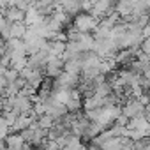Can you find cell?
Wrapping results in <instances>:
<instances>
[{
	"mask_svg": "<svg viewBox=\"0 0 150 150\" xmlns=\"http://www.w3.org/2000/svg\"><path fill=\"white\" fill-rule=\"evenodd\" d=\"M99 23H101V20L97 16H94L92 13H88V11H83V13H80L72 18V27L80 32H85V34L96 32Z\"/></svg>",
	"mask_w": 150,
	"mask_h": 150,
	"instance_id": "1",
	"label": "cell"
},
{
	"mask_svg": "<svg viewBox=\"0 0 150 150\" xmlns=\"http://www.w3.org/2000/svg\"><path fill=\"white\" fill-rule=\"evenodd\" d=\"M145 111H146V108H145V104L141 103V101H129L125 106H124V110H122V115H125L127 118H136V117H141V115H145Z\"/></svg>",
	"mask_w": 150,
	"mask_h": 150,
	"instance_id": "2",
	"label": "cell"
},
{
	"mask_svg": "<svg viewBox=\"0 0 150 150\" xmlns=\"http://www.w3.org/2000/svg\"><path fill=\"white\" fill-rule=\"evenodd\" d=\"M25 146H27V141L21 134H16V136L13 134V136L6 138V148L7 150H23Z\"/></svg>",
	"mask_w": 150,
	"mask_h": 150,
	"instance_id": "3",
	"label": "cell"
}]
</instances>
